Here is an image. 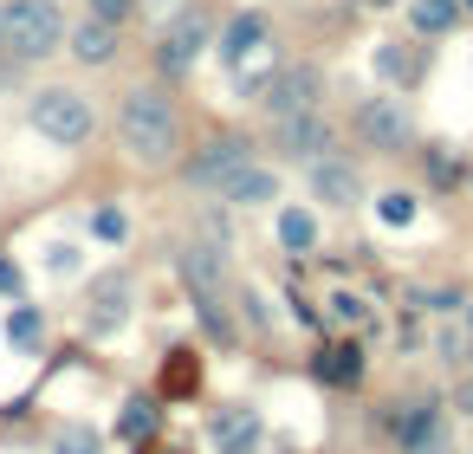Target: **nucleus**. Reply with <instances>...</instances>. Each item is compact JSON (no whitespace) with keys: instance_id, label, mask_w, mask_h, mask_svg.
<instances>
[{"instance_id":"nucleus-4","label":"nucleus","mask_w":473,"mask_h":454,"mask_svg":"<svg viewBox=\"0 0 473 454\" xmlns=\"http://www.w3.org/2000/svg\"><path fill=\"white\" fill-rule=\"evenodd\" d=\"M389 435H396L402 454H454L448 409H441V403H396V415H389Z\"/></svg>"},{"instance_id":"nucleus-26","label":"nucleus","mask_w":473,"mask_h":454,"mask_svg":"<svg viewBox=\"0 0 473 454\" xmlns=\"http://www.w3.org/2000/svg\"><path fill=\"white\" fill-rule=\"evenodd\" d=\"M383 221L408 227V221H415V195H383Z\"/></svg>"},{"instance_id":"nucleus-29","label":"nucleus","mask_w":473,"mask_h":454,"mask_svg":"<svg viewBox=\"0 0 473 454\" xmlns=\"http://www.w3.org/2000/svg\"><path fill=\"white\" fill-rule=\"evenodd\" d=\"M0 292H7V299L20 292V266H13V260H0Z\"/></svg>"},{"instance_id":"nucleus-24","label":"nucleus","mask_w":473,"mask_h":454,"mask_svg":"<svg viewBox=\"0 0 473 454\" xmlns=\"http://www.w3.org/2000/svg\"><path fill=\"white\" fill-rule=\"evenodd\" d=\"M331 318H338V325H364L370 305H364V299H350V292H338V299H331Z\"/></svg>"},{"instance_id":"nucleus-23","label":"nucleus","mask_w":473,"mask_h":454,"mask_svg":"<svg viewBox=\"0 0 473 454\" xmlns=\"http://www.w3.org/2000/svg\"><path fill=\"white\" fill-rule=\"evenodd\" d=\"M52 454H98V435L85 429V422H72V429L52 435Z\"/></svg>"},{"instance_id":"nucleus-27","label":"nucleus","mask_w":473,"mask_h":454,"mask_svg":"<svg viewBox=\"0 0 473 454\" xmlns=\"http://www.w3.org/2000/svg\"><path fill=\"white\" fill-rule=\"evenodd\" d=\"M91 234H98V240H124V215H117V208H98V215H91Z\"/></svg>"},{"instance_id":"nucleus-28","label":"nucleus","mask_w":473,"mask_h":454,"mask_svg":"<svg viewBox=\"0 0 473 454\" xmlns=\"http://www.w3.org/2000/svg\"><path fill=\"white\" fill-rule=\"evenodd\" d=\"M52 273H59V279L78 273V247H52Z\"/></svg>"},{"instance_id":"nucleus-12","label":"nucleus","mask_w":473,"mask_h":454,"mask_svg":"<svg viewBox=\"0 0 473 454\" xmlns=\"http://www.w3.org/2000/svg\"><path fill=\"white\" fill-rule=\"evenodd\" d=\"M318 383H331V390H350V383H364V351H357L350 338H338V344H324L318 351Z\"/></svg>"},{"instance_id":"nucleus-13","label":"nucleus","mask_w":473,"mask_h":454,"mask_svg":"<svg viewBox=\"0 0 473 454\" xmlns=\"http://www.w3.org/2000/svg\"><path fill=\"white\" fill-rule=\"evenodd\" d=\"M260 52H266V20L260 13H240L228 33H220V59L234 72H246V59H260Z\"/></svg>"},{"instance_id":"nucleus-5","label":"nucleus","mask_w":473,"mask_h":454,"mask_svg":"<svg viewBox=\"0 0 473 454\" xmlns=\"http://www.w3.org/2000/svg\"><path fill=\"white\" fill-rule=\"evenodd\" d=\"M350 124H357V137H364L370 150H383V156H396V150L415 143V117H408L402 98H364Z\"/></svg>"},{"instance_id":"nucleus-11","label":"nucleus","mask_w":473,"mask_h":454,"mask_svg":"<svg viewBox=\"0 0 473 454\" xmlns=\"http://www.w3.org/2000/svg\"><path fill=\"white\" fill-rule=\"evenodd\" d=\"M272 137H280L286 156H305V163H318V156H331V130L318 111H298V117H272Z\"/></svg>"},{"instance_id":"nucleus-18","label":"nucleus","mask_w":473,"mask_h":454,"mask_svg":"<svg viewBox=\"0 0 473 454\" xmlns=\"http://www.w3.org/2000/svg\"><path fill=\"white\" fill-rule=\"evenodd\" d=\"M376 65L389 78H402V85H415V78H422V52L402 46V39H389V46H376Z\"/></svg>"},{"instance_id":"nucleus-6","label":"nucleus","mask_w":473,"mask_h":454,"mask_svg":"<svg viewBox=\"0 0 473 454\" xmlns=\"http://www.w3.org/2000/svg\"><path fill=\"white\" fill-rule=\"evenodd\" d=\"M318 98H324V78H318V65H286L280 78H266V85H260V104H266L272 117L318 111Z\"/></svg>"},{"instance_id":"nucleus-15","label":"nucleus","mask_w":473,"mask_h":454,"mask_svg":"<svg viewBox=\"0 0 473 454\" xmlns=\"http://www.w3.org/2000/svg\"><path fill=\"white\" fill-rule=\"evenodd\" d=\"M72 52L85 65H110V59H117V26H110V20H85L72 33Z\"/></svg>"},{"instance_id":"nucleus-9","label":"nucleus","mask_w":473,"mask_h":454,"mask_svg":"<svg viewBox=\"0 0 473 454\" xmlns=\"http://www.w3.org/2000/svg\"><path fill=\"white\" fill-rule=\"evenodd\" d=\"M124 318H130V273H98V279H91V305H85L91 338L117 331Z\"/></svg>"},{"instance_id":"nucleus-8","label":"nucleus","mask_w":473,"mask_h":454,"mask_svg":"<svg viewBox=\"0 0 473 454\" xmlns=\"http://www.w3.org/2000/svg\"><path fill=\"white\" fill-rule=\"evenodd\" d=\"M202 46H208V13L202 7H188L169 33H162V46H156V65L169 72V78H182L194 59H202Z\"/></svg>"},{"instance_id":"nucleus-1","label":"nucleus","mask_w":473,"mask_h":454,"mask_svg":"<svg viewBox=\"0 0 473 454\" xmlns=\"http://www.w3.org/2000/svg\"><path fill=\"white\" fill-rule=\"evenodd\" d=\"M117 143H124V156H136L143 169H162V163H169L176 143H182V124H176L169 91H156V85L124 91V104H117Z\"/></svg>"},{"instance_id":"nucleus-17","label":"nucleus","mask_w":473,"mask_h":454,"mask_svg":"<svg viewBox=\"0 0 473 454\" xmlns=\"http://www.w3.org/2000/svg\"><path fill=\"white\" fill-rule=\"evenodd\" d=\"M194 390H202V357L169 351V364H162V396H194Z\"/></svg>"},{"instance_id":"nucleus-20","label":"nucleus","mask_w":473,"mask_h":454,"mask_svg":"<svg viewBox=\"0 0 473 454\" xmlns=\"http://www.w3.org/2000/svg\"><path fill=\"white\" fill-rule=\"evenodd\" d=\"M280 240H286L292 253H312L318 247V221L305 215V208H286V215H280Z\"/></svg>"},{"instance_id":"nucleus-2","label":"nucleus","mask_w":473,"mask_h":454,"mask_svg":"<svg viewBox=\"0 0 473 454\" xmlns=\"http://www.w3.org/2000/svg\"><path fill=\"white\" fill-rule=\"evenodd\" d=\"M59 39H65L59 0H7L0 7V52L13 65H33L46 52H59Z\"/></svg>"},{"instance_id":"nucleus-22","label":"nucleus","mask_w":473,"mask_h":454,"mask_svg":"<svg viewBox=\"0 0 473 454\" xmlns=\"http://www.w3.org/2000/svg\"><path fill=\"white\" fill-rule=\"evenodd\" d=\"M454 0H415V26H422V33H448L454 26Z\"/></svg>"},{"instance_id":"nucleus-16","label":"nucleus","mask_w":473,"mask_h":454,"mask_svg":"<svg viewBox=\"0 0 473 454\" xmlns=\"http://www.w3.org/2000/svg\"><path fill=\"white\" fill-rule=\"evenodd\" d=\"M214 441L228 448V454H246V448L260 441V415L254 409H228V415L214 422Z\"/></svg>"},{"instance_id":"nucleus-7","label":"nucleus","mask_w":473,"mask_h":454,"mask_svg":"<svg viewBox=\"0 0 473 454\" xmlns=\"http://www.w3.org/2000/svg\"><path fill=\"white\" fill-rule=\"evenodd\" d=\"M246 163H254V143H246V137H214L208 150H194L188 182H194V189H214V195H220Z\"/></svg>"},{"instance_id":"nucleus-31","label":"nucleus","mask_w":473,"mask_h":454,"mask_svg":"<svg viewBox=\"0 0 473 454\" xmlns=\"http://www.w3.org/2000/svg\"><path fill=\"white\" fill-rule=\"evenodd\" d=\"M467 7H473V0H467Z\"/></svg>"},{"instance_id":"nucleus-3","label":"nucleus","mask_w":473,"mask_h":454,"mask_svg":"<svg viewBox=\"0 0 473 454\" xmlns=\"http://www.w3.org/2000/svg\"><path fill=\"white\" fill-rule=\"evenodd\" d=\"M26 117H33V130H39L46 143H59V150L91 143V130H98V117H91V98H78L72 85H46L33 104H26Z\"/></svg>"},{"instance_id":"nucleus-30","label":"nucleus","mask_w":473,"mask_h":454,"mask_svg":"<svg viewBox=\"0 0 473 454\" xmlns=\"http://www.w3.org/2000/svg\"><path fill=\"white\" fill-rule=\"evenodd\" d=\"M467 357H473V312H467Z\"/></svg>"},{"instance_id":"nucleus-14","label":"nucleus","mask_w":473,"mask_h":454,"mask_svg":"<svg viewBox=\"0 0 473 454\" xmlns=\"http://www.w3.org/2000/svg\"><path fill=\"white\" fill-rule=\"evenodd\" d=\"M272 195H280V176L260 169V163H246L228 189H220V201H234V208H260V201H272Z\"/></svg>"},{"instance_id":"nucleus-25","label":"nucleus","mask_w":473,"mask_h":454,"mask_svg":"<svg viewBox=\"0 0 473 454\" xmlns=\"http://www.w3.org/2000/svg\"><path fill=\"white\" fill-rule=\"evenodd\" d=\"M85 7H91V20H110V26H124L136 0H85Z\"/></svg>"},{"instance_id":"nucleus-10","label":"nucleus","mask_w":473,"mask_h":454,"mask_svg":"<svg viewBox=\"0 0 473 454\" xmlns=\"http://www.w3.org/2000/svg\"><path fill=\"white\" fill-rule=\"evenodd\" d=\"M312 195L324 208H350V201H364V176H357V163H344V156H318L312 163Z\"/></svg>"},{"instance_id":"nucleus-19","label":"nucleus","mask_w":473,"mask_h":454,"mask_svg":"<svg viewBox=\"0 0 473 454\" xmlns=\"http://www.w3.org/2000/svg\"><path fill=\"white\" fill-rule=\"evenodd\" d=\"M156 422H162L156 396H136V403H124V422H117V429H124L130 441H150V435H156Z\"/></svg>"},{"instance_id":"nucleus-21","label":"nucleus","mask_w":473,"mask_h":454,"mask_svg":"<svg viewBox=\"0 0 473 454\" xmlns=\"http://www.w3.org/2000/svg\"><path fill=\"white\" fill-rule=\"evenodd\" d=\"M7 338L20 344V351H39V338H46V318H39L33 305H20V312L7 318Z\"/></svg>"}]
</instances>
